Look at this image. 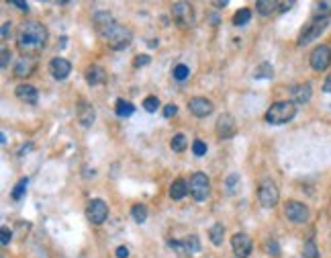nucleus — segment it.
<instances>
[{"label": "nucleus", "instance_id": "obj_1", "mask_svg": "<svg viewBox=\"0 0 331 258\" xmlns=\"http://www.w3.org/2000/svg\"><path fill=\"white\" fill-rule=\"evenodd\" d=\"M92 21H94V27H96L98 35L109 43L111 49L121 51V49H127L131 45V41H133L131 29L123 27L121 23H117L115 16L109 10H96Z\"/></svg>", "mask_w": 331, "mask_h": 258}, {"label": "nucleus", "instance_id": "obj_2", "mask_svg": "<svg viewBox=\"0 0 331 258\" xmlns=\"http://www.w3.org/2000/svg\"><path fill=\"white\" fill-rule=\"evenodd\" d=\"M16 41H18V49L25 55L31 57L33 53H39L41 49H45L47 29L39 21H27V23L20 25L18 35H16Z\"/></svg>", "mask_w": 331, "mask_h": 258}, {"label": "nucleus", "instance_id": "obj_3", "mask_svg": "<svg viewBox=\"0 0 331 258\" xmlns=\"http://www.w3.org/2000/svg\"><path fill=\"white\" fill-rule=\"evenodd\" d=\"M297 115V105L293 101H278L266 111V121L270 125H284Z\"/></svg>", "mask_w": 331, "mask_h": 258}, {"label": "nucleus", "instance_id": "obj_4", "mask_svg": "<svg viewBox=\"0 0 331 258\" xmlns=\"http://www.w3.org/2000/svg\"><path fill=\"white\" fill-rule=\"evenodd\" d=\"M172 18L180 29H190L194 25V8L188 2L172 4Z\"/></svg>", "mask_w": 331, "mask_h": 258}, {"label": "nucleus", "instance_id": "obj_5", "mask_svg": "<svg viewBox=\"0 0 331 258\" xmlns=\"http://www.w3.org/2000/svg\"><path fill=\"white\" fill-rule=\"evenodd\" d=\"M188 189H190L192 199H194V201H198V203L206 201V199H209V195H211V183H209L206 174H202V172H194V174H192Z\"/></svg>", "mask_w": 331, "mask_h": 258}, {"label": "nucleus", "instance_id": "obj_6", "mask_svg": "<svg viewBox=\"0 0 331 258\" xmlns=\"http://www.w3.org/2000/svg\"><path fill=\"white\" fill-rule=\"evenodd\" d=\"M278 199H280V193H278L276 183H272L270 178L262 181V185L258 189V201H260V205L264 209H272V207H276Z\"/></svg>", "mask_w": 331, "mask_h": 258}, {"label": "nucleus", "instance_id": "obj_7", "mask_svg": "<svg viewBox=\"0 0 331 258\" xmlns=\"http://www.w3.org/2000/svg\"><path fill=\"white\" fill-rule=\"evenodd\" d=\"M327 25H329V18H313V21L303 29V33L299 35V45H307V43H311L313 39H317V37L327 29Z\"/></svg>", "mask_w": 331, "mask_h": 258}, {"label": "nucleus", "instance_id": "obj_8", "mask_svg": "<svg viewBox=\"0 0 331 258\" xmlns=\"http://www.w3.org/2000/svg\"><path fill=\"white\" fill-rule=\"evenodd\" d=\"M86 217L96 226L105 224L107 217H109V205L102 199H92L88 203V207H86Z\"/></svg>", "mask_w": 331, "mask_h": 258}, {"label": "nucleus", "instance_id": "obj_9", "mask_svg": "<svg viewBox=\"0 0 331 258\" xmlns=\"http://www.w3.org/2000/svg\"><path fill=\"white\" fill-rule=\"evenodd\" d=\"M309 62H311V68H313V70H317V72L327 70V68L331 66V49H329V45H317V47L311 51Z\"/></svg>", "mask_w": 331, "mask_h": 258}, {"label": "nucleus", "instance_id": "obj_10", "mask_svg": "<svg viewBox=\"0 0 331 258\" xmlns=\"http://www.w3.org/2000/svg\"><path fill=\"white\" fill-rule=\"evenodd\" d=\"M284 215L293 224H305L309 220V207L301 201H286L284 205Z\"/></svg>", "mask_w": 331, "mask_h": 258}, {"label": "nucleus", "instance_id": "obj_11", "mask_svg": "<svg viewBox=\"0 0 331 258\" xmlns=\"http://www.w3.org/2000/svg\"><path fill=\"white\" fill-rule=\"evenodd\" d=\"M237 131V125H235V119L227 113H223L219 119H217V137L219 140H231Z\"/></svg>", "mask_w": 331, "mask_h": 258}, {"label": "nucleus", "instance_id": "obj_12", "mask_svg": "<svg viewBox=\"0 0 331 258\" xmlns=\"http://www.w3.org/2000/svg\"><path fill=\"white\" fill-rule=\"evenodd\" d=\"M188 109H190V113L194 117L202 119V117H209L213 113V103L209 98H204V96H194V98L188 101Z\"/></svg>", "mask_w": 331, "mask_h": 258}, {"label": "nucleus", "instance_id": "obj_13", "mask_svg": "<svg viewBox=\"0 0 331 258\" xmlns=\"http://www.w3.org/2000/svg\"><path fill=\"white\" fill-rule=\"evenodd\" d=\"M252 240H250V236L247 234H235L233 238H231V248H233V252H235V256L239 258H247L252 254Z\"/></svg>", "mask_w": 331, "mask_h": 258}, {"label": "nucleus", "instance_id": "obj_14", "mask_svg": "<svg viewBox=\"0 0 331 258\" xmlns=\"http://www.w3.org/2000/svg\"><path fill=\"white\" fill-rule=\"evenodd\" d=\"M49 72H51V76L55 80H66L70 76V72H72V64L68 59H64V57H53L49 62Z\"/></svg>", "mask_w": 331, "mask_h": 258}, {"label": "nucleus", "instance_id": "obj_15", "mask_svg": "<svg viewBox=\"0 0 331 258\" xmlns=\"http://www.w3.org/2000/svg\"><path fill=\"white\" fill-rule=\"evenodd\" d=\"M14 94H16L18 101H23V103H27V105H37V101H39L37 88H35L33 84H27V82L18 84L16 90H14Z\"/></svg>", "mask_w": 331, "mask_h": 258}, {"label": "nucleus", "instance_id": "obj_16", "mask_svg": "<svg viewBox=\"0 0 331 258\" xmlns=\"http://www.w3.org/2000/svg\"><path fill=\"white\" fill-rule=\"evenodd\" d=\"M94 119H96L94 107L90 103H86V101H80L78 103V121H80V125L82 127H90L94 123Z\"/></svg>", "mask_w": 331, "mask_h": 258}, {"label": "nucleus", "instance_id": "obj_17", "mask_svg": "<svg viewBox=\"0 0 331 258\" xmlns=\"http://www.w3.org/2000/svg\"><path fill=\"white\" fill-rule=\"evenodd\" d=\"M35 68H37V62L33 57H29V55H23L14 64V76L16 78H27V76H31L35 72Z\"/></svg>", "mask_w": 331, "mask_h": 258}, {"label": "nucleus", "instance_id": "obj_18", "mask_svg": "<svg viewBox=\"0 0 331 258\" xmlns=\"http://www.w3.org/2000/svg\"><path fill=\"white\" fill-rule=\"evenodd\" d=\"M311 94H313V88H311L309 82L297 84V86L293 88V103H295V105H305V103L311 101Z\"/></svg>", "mask_w": 331, "mask_h": 258}, {"label": "nucleus", "instance_id": "obj_19", "mask_svg": "<svg viewBox=\"0 0 331 258\" xmlns=\"http://www.w3.org/2000/svg\"><path fill=\"white\" fill-rule=\"evenodd\" d=\"M107 80V72L100 68V66H90L88 70H86V82L90 84V86H98V84H102Z\"/></svg>", "mask_w": 331, "mask_h": 258}, {"label": "nucleus", "instance_id": "obj_20", "mask_svg": "<svg viewBox=\"0 0 331 258\" xmlns=\"http://www.w3.org/2000/svg\"><path fill=\"white\" fill-rule=\"evenodd\" d=\"M188 193H190V189H188V185H186L182 178H178V181H174V183L170 185V197H172L174 201L184 199Z\"/></svg>", "mask_w": 331, "mask_h": 258}, {"label": "nucleus", "instance_id": "obj_21", "mask_svg": "<svg viewBox=\"0 0 331 258\" xmlns=\"http://www.w3.org/2000/svg\"><path fill=\"white\" fill-rule=\"evenodd\" d=\"M115 113H117L119 117H131V115L135 113V107H133L129 101L119 98V101L115 103Z\"/></svg>", "mask_w": 331, "mask_h": 258}, {"label": "nucleus", "instance_id": "obj_22", "mask_svg": "<svg viewBox=\"0 0 331 258\" xmlns=\"http://www.w3.org/2000/svg\"><path fill=\"white\" fill-rule=\"evenodd\" d=\"M223 236H225V228H223V224H213V226H211V230H209V238H211V242H213L215 246H221V244H223Z\"/></svg>", "mask_w": 331, "mask_h": 258}, {"label": "nucleus", "instance_id": "obj_23", "mask_svg": "<svg viewBox=\"0 0 331 258\" xmlns=\"http://www.w3.org/2000/svg\"><path fill=\"white\" fill-rule=\"evenodd\" d=\"M278 4H280V2H274V0H260V2H256V10H258L262 16H266V14L274 12V10H278Z\"/></svg>", "mask_w": 331, "mask_h": 258}, {"label": "nucleus", "instance_id": "obj_24", "mask_svg": "<svg viewBox=\"0 0 331 258\" xmlns=\"http://www.w3.org/2000/svg\"><path fill=\"white\" fill-rule=\"evenodd\" d=\"M250 18H252V10H250V8H239V10L233 14V25H235V27H243V25L250 23Z\"/></svg>", "mask_w": 331, "mask_h": 258}, {"label": "nucleus", "instance_id": "obj_25", "mask_svg": "<svg viewBox=\"0 0 331 258\" xmlns=\"http://www.w3.org/2000/svg\"><path fill=\"white\" fill-rule=\"evenodd\" d=\"M131 215H133V220L137 224H146V220H148V207L141 205V203H137V205L131 207Z\"/></svg>", "mask_w": 331, "mask_h": 258}, {"label": "nucleus", "instance_id": "obj_26", "mask_svg": "<svg viewBox=\"0 0 331 258\" xmlns=\"http://www.w3.org/2000/svg\"><path fill=\"white\" fill-rule=\"evenodd\" d=\"M272 76H274V68H272L268 62L260 64V66L254 70V78H272Z\"/></svg>", "mask_w": 331, "mask_h": 258}, {"label": "nucleus", "instance_id": "obj_27", "mask_svg": "<svg viewBox=\"0 0 331 258\" xmlns=\"http://www.w3.org/2000/svg\"><path fill=\"white\" fill-rule=\"evenodd\" d=\"M27 187H29V178H20L14 185V189H12V199L14 201H20L25 197V193H27Z\"/></svg>", "mask_w": 331, "mask_h": 258}, {"label": "nucleus", "instance_id": "obj_28", "mask_svg": "<svg viewBox=\"0 0 331 258\" xmlns=\"http://www.w3.org/2000/svg\"><path fill=\"white\" fill-rule=\"evenodd\" d=\"M182 246H184V252H190V254H194V252H198V250H200V242H198V238H196V236H188V238H184V240H182Z\"/></svg>", "mask_w": 331, "mask_h": 258}, {"label": "nucleus", "instance_id": "obj_29", "mask_svg": "<svg viewBox=\"0 0 331 258\" xmlns=\"http://www.w3.org/2000/svg\"><path fill=\"white\" fill-rule=\"evenodd\" d=\"M329 14H331V2H317L315 4L313 18H329Z\"/></svg>", "mask_w": 331, "mask_h": 258}, {"label": "nucleus", "instance_id": "obj_30", "mask_svg": "<svg viewBox=\"0 0 331 258\" xmlns=\"http://www.w3.org/2000/svg\"><path fill=\"white\" fill-rule=\"evenodd\" d=\"M170 146H172V150H174V152H184V150H186V146H188L186 135H184V133H176V135L172 137Z\"/></svg>", "mask_w": 331, "mask_h": 258}, {"label": "nucleus", "instance_id": "obj_31", "mask_svg": "<svg viewBox=\"0 0 331 258\" xmlns=\"http://www.w3.org/2000/svg\"><path fill=\"white\" fill-rule=\"evenodd\" d=\"M172 76H174V80L182 82V80H186V78L190 76V70H188V66H186V64H178V66H174Z\"/></svg>", "mask_w": 331, "mask_h": 258}, {"label": "nucleus", "instance_id": "obj_32", "mask_svg": "<svg viewBox=\"0 0 331 258\" xmlns=\"http://www.w3.org/2000/svg\"><path fill=\"white\" fill-rule=\"evenodd\" d=\"M237 185H239V174H229L227 178H225V193L227 195H233L235 193V189H237Z\"/></svg>", "mask_w": 331, "mask_h": 258}, {"label": "nucleus", "instance_id": "obj_33", "mask_svg": "<svg viewBox=\"0 0 331 258\" xmlns=\"http://www.w3.org/2000/svg\"><path fill=\"white\" fill-rule=\"evenodd\" d=\"M303 256L305 258H319V250H317V246H315V242H313V240H307V242H305Z\"/></svg>", "mask_w": 331, "mask_h": 258}, {"label": "nucleus", "instance_id": "obj_34", "mask_svg": "<svg viewBox=\"0 0 331 258\" xmlns=\"http://www.w3.org/2000/svg\"><path fill=\"white\" fill-rule=\"evenodd\" d=\"M143 109H146L148 113H156V111L160 109V98H158V96H148V98L143 101Z\"/></svg>", "mask_w": 331, "mask_h": 258}, {"label": "nucleus", "instance_id": "obj_35", "mask_svg": "<svg viewBox=\"0 0 331 258\" xmlns=\"http://www.w3.org/2000/svg\"><path fill=\"white\" fill-rule=\"evenodd\" d=\"M192 152H194V156H204L206 154V144L202 140H196L192 144Z\"/></svg>", "mask_w": 331, "mask_h": 258}, {"label": "nucleus", "instance_id": "obj_36", "mask_svg": "<svg viewBox=\"0 0 331 258\" xmlns=\"http://www.w3.org/2000/svg\"><path fill=\"white\" fill-rule=\"evenodd\" d=\"M266 250H268V254H272V256H278V254H280V246H278L276 240H268V242H266Z\"/></svg>", "mask_w": 331, "mask_h": 258}, {"label": "nucleus", "instance_id": "obj_37", "mask_svg": "<svg viewBox=\"0 0 331 258\" xmlns=\"http://www.w3.org/2000/svg\"><path fill=\"white\" fill-rule=\"evenodd\" d=\"M0 238H2V240H0V242H2V246H8V244H10L12 234L8 232V228H2V230H0Z\"/></svg>", "mask_w": 331, "mask_h": 258}, {"label": "nucleus", "instance_id": "obj_38", "mask_svg": "<svg viewBox=\"0 0 331 258\" xmlns=\"http://www.w3.org/2000/svg\"><path fill=\"white\" fill-rule=\"evenodd\" d=\"M150 59H152L150 55H137V57H135V62H133V66H135V68L148 66V64H150Z\"/></svg>", "mask_w": 331, "mask_h": 258}, {"label": "nucleus", "instance_id": "obj_39", "mask_svg": "<svg viewBox=\"0 0 331 258\" xmlns=\"http://www.w3.org/2000/svg\"><path fill=\"white\" fill-rule=\"evenodd\" d=\"M176 113H178V107H176V105H172V103H170V105H166V107H164V117H166V119L174 117Z\"/></svg>", "mask_w": 331, "mask_h": 258}, {"label": "nucleus", "instance_id": "obj_40", "mask_svg": "<svg viewBox=\"0 0 331 258\" xmlns=\"http://www.w3.org/2000/svg\"><path fill=\"white\" fill-rule=\"evenodd\" d=\"M10 31H12V23H10V21H6V23L2 25V39H8Z\"/></svg>", "mask_w": 331, "mask_h": 258}, {"label": "nucleus", "instance_id": "obj_41", "mask_svg": "<svg viewBox=\"0 0 331 258\" xmlns=\"http://www.w3.org/2000/svg\"><path fill=\"white\" fill-rule=\"evenodd\" d=\"M8 59H10V51L4 47V49H2V59H0V66H2V68H6V66H8Z\"/></svg>", "mask_w": 331, "mask_h": 258}, {"label": "nucleus", "instance_id": "obj_42", "mask_svg": "<svg viewBox=\"0 0 331 258\" xmlns=\"http://www.w3.org/2000/svg\"><path fill=\"white\" fill-rule=\"evenodd\" d=\"M10 4H12V6H16V8H20L23 12H27V10H29V4H27V2H20V0H10Z\"/></svg>", "mask_w": 331, "mask_h": 258}, {"label": "nucleus", "instance_id": "obj_43", "mask_svg": "<svg viewBox=\"0 0 331 258\" xmlns=\"http://www.w3.org/2000/svg\"><path fill=\"white\" fill-rule=\"evenodd\" d=\"M117 258H129V250L125 246H119L117 248Z\"/></svg>", "mask_w": 331, "mask_h": 258}, {"label": "nucleus", "instance_id": "obj_44", "mask_svg": "<svg viewBox=\"0 0 331 258\" xmlns=\"http://www.w3.org/2000/svg\"><path fill=\"white\" fill-rule=\"evenodd\" d=\"M293 6H295V2H280V4H278V10H280V12H286V10L293 8Z\"/></svg>", "mask_w": 331, "mask_h": 258}, {"label": "nucleus", "instance_id": "obj_45", "mask_svg": "<svg viewBox=\"0 0 331 258\" xmlns=\"http://www.w3.org/2000/svg\"><path fill=\"white\" fill-rule=\"evenodd\" d=\"M323 92H331V74L327 76V80H325V84H323Z\"/></svg>", "mask_w": 331, "mask_h": 258}, {"label": "nucleus", "instance_id": "obj_46", "mask_svg": "<svg viewBox=\"0 0 331 258\" xmlns=\"http://www.w3.org/2000/svg\"><path fill=\"white\" fill-rule=\"evenodd\" d=\"M217 8H223V6H227V0H217V2H213Z\"/></svg>", "mask_w": 331, "mask_h": 258}, {"label": "nucleus", "instance_id": "obj_47", "mask_svg": "<svg viewBox=\"0 0 331 258\" xmlns=\"http://www.w3.org/2000/svg\"><path fill=\"white\" fill-rule=\"evenodd\" d=\"M158 45H160V41H156V39L150 41V47H158Z\"/></svg>", "mask_w": 331, "mask_h": 258}]
</instances>
